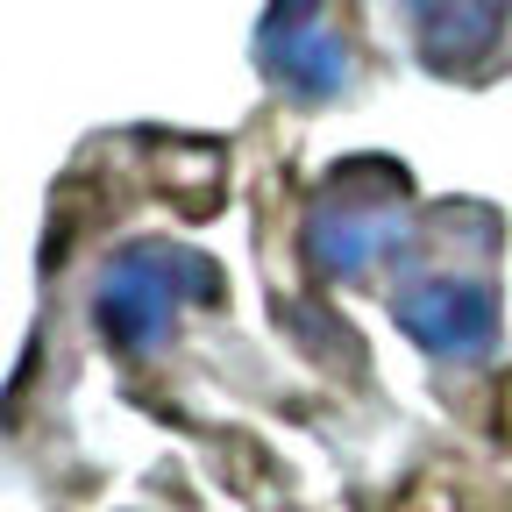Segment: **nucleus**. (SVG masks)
<instances>
[{
	"mask_svg": "<svg viewBox=\"0 0 512 512\" xmlns=\"http://www.w3.org/2000/svg\"><path fill=\"white\" fill-rule=\"evenodd\" d=\"M406 235H413L406 207H384V200H342L335 192V200H313V214H306V256L335 285H356L377 264H392Z\"/></svg>",
	"mask_w": 512,
	"mask_h": 512,
	"instance_id": "nucleus-4",
	"label": "nucleus"
},
{
	"mask_svg": "<svg viewBox=\"0 0 512 512\" xmlns=\"http://www.w3.org/2000/svg\"><path fill=\"white\" fill-rule=\"evenodd\" d=\"M256 64L306 107L349 93V43L328 29V0H271L256 22Z\"/></svg>",
	"mask_w": 512,
	"mask_h": 512,
	"instance_id": "nucleus-2",
	"label": "nucleus"
},
{
	"mask_svg": "<svg viewBox=\"0 0 512 512\" xmlns=\"http://www.w3.org/2000/svg\"><path fill=\"white\" fill-rule=\"evenodd\" d=\"M413 57L441 79H477L512 29V0H399Z\"/></svg>",
	"mask_w": 512,
	"mask_h": 512,
	"instance_id": "nucleus-5",
	"label": "nucleus"
},
{
	"mask_svg": "<svg viewBox=\"0 0 512 512\" xmlns=\"http://www.w3.org/2000/svg\"><path fill=\"white\" fill-rule=\"evenodd\" d=\"M392 320L399 335L420 349V356H441V363H463V356H484L498 342V292L484 278H456V271H427V278H406L392 292Z\"/></svg>",
	"mask_w": 512,
	"mask_h": 512,
	"instance_id": "nucleus-3",
	"label": "nucleus"
},
{
	"mask_svg": "<svg viewBox=\"0 0 512 512\" xmlns=\"http://www.w3.org/2000/svg\"><path fill=\"white\" fill-rule=\"evenodd\" d=\"M185 299H221L214 256L185 249V242H128L100 264L93 320L121 356H157L171 342V313Z\"/></svg>",
	"mask_w": 512,
	"mask_h": 512,
	"instance_id": "nucleus-1",
	"label": "nucleus"
}]
</instances>
